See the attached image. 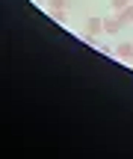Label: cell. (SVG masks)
<instances>
[{
	"label": "cell",
	"instance_id": "277c9868",
	"mask_svg": "<svg viewBox=\"0 0 133 159\" xmlns=\"http://www.w3.org/2000/svg\"><path fill=\"white\" fill-rule=\"evenodd\" d=\"M133 3V0H110V6H112V12H124L127 6Z\"/></svg>",
	"mask_w": 133,
	"mask_h": 159
},
{
	"label": "cell",
	"instance_id": "6da1fadb",
	"mask_svg": "<svg viewBox=\"0 0 133 159\" xmlns=\"http://www.w3.org/2000/svg\"><path fill=\"white\" fill-rule=\"evenodd\" d=\"M121 27H124V21H121V15H118V12H112L110 18H104V33L116 35V33H118Z\"/></svg>",
	"mask_w": 133,
	"mask_h": 159
},
{
	"label": "cell",
	"instance_id": "5b68a950",
	"mask_svg": "<svg viewBox=\"0 0 133 159\" xmlns=\"http://www.w3.org/2000/svg\"><path fill=\"white\" fill-rule=\"evenodd\" d=\"M118 15H121V21H124V24H133V3H130L124 12H118Z\"/></svg>",
	"mask_w": 133,
	"mask_h": 159
},
{
	"label": "cell",
	"instance_id": "52a82bcc",
	"mask_svg": "<svg viewBox=\"0 0 133 159\" xmlns=\"http://www.w3.org/2000/svg\"><path fill=\"white\" fill-rule=\"evenodd\" d=\"M53 21H56V24H65V21H68V15H65V9H56V12H53Z\"/></svg>",
	"mask_w": 133,
	"mask_h": 159
},
{
	"label": "cell",
	"instance_id": "7a4b0ae2",
	"mask_svg": "<svg viewBox=\"0 0 133 159\" xmlns=\"http://www.w3.org/2000/svg\"><path fill=\"white\" fill-rule=\"evenodd\" d=\"M112 56H118L121 62H130V59H133V41H121V44L116 47V53H112Z\"/></svg>",
	"mask_w": 133,
	"mask_h": 159
},
{
	"label": "cell",
	"instance_id": "9c48e42d",
	"mask_svg": "<svg viewBox=\"0 0 133 159\" xmlns=\"http://www.w3.org/2000/svg\"><path fill=\"white\" fill-rule=\"evenodd\" d=\"M36 3H47V0H36Z\"/></svg>",
	"mask_w": 133,
	"mask_h": 159
},
{
	"label": "cell",
	"instance_id": "ba28073f",
	"mask_svg": "<svg viewBox=\"0 0 133 159\" xmlns=\"http://www.w3.org/2000/svg\"><path fill=\"white\" fill-rule=\"evenodd\" d=\"M83 41H86V44H95V41H98V35H95V33H83Z\"/></svg>",
	"mask_w": 133,
	"mask_h": 159
},
{
	"label": "cell",
	"instance_id": "3957f363",
	"mask_svg": "<svg viewBox=\"0 0 133 159\" xmlns=\"http://www.w3.org/2000/svg\"><path fill=\"white\" fill-rule=\"evenodd\" d=\"M86 33H104V18H89L86 21Z\"/></svg>",
	"mask_w": 133,
	"mask_h": 159
},
{
	"label": "cell",
	"instance_id": "8992f818",
	"mask_svg": "<svg viewBox=\"0 0 133 159\" xmlns=\"http://www.w3.org/2000/svg\"><path fill=\"white\" fill-rule=\"evenodd\" d=\"M47 9H50V12H56V9H65V0H47Z\"/></svg>",
	"mask_w": 133,
	"mask_h": 159
},
{
	"label": "cell",
	"instance_id": "30bf717a",
	"mask_svg": "<svg viewBox=\"0 0 133 159\" xmlns=\"http://www.w3.org/2000/svg\"><path fill=\"white\" fill-rule=\"evenodd\" d=\"M130 68H133V59H130Z\"/></svg>",
	"mask_w": 133,
	"mask_h": 159
}]
</instances>
